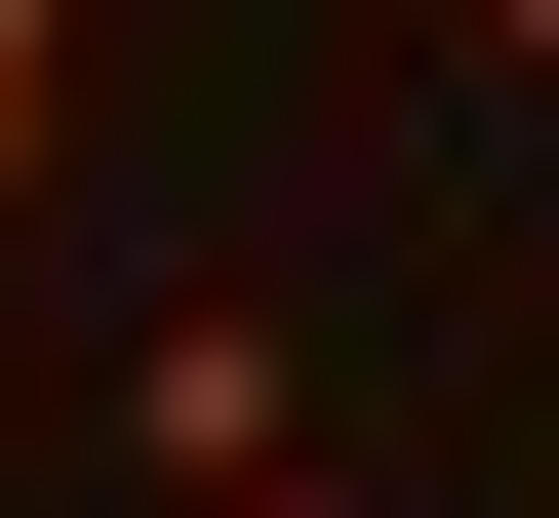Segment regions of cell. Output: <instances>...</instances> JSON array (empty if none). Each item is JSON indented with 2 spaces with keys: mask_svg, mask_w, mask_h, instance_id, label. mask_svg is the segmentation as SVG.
Wrapping results in <instances>:
<instances>
[{
  "mask_svg": "<svg viewBox=\"0 0 559 518\" xmlns=\"http://www.w3.org/2000/svg\"><path fill=\"white\" fill-rule=\"evenodd\" d=\"M280 438H320V399H280L240 279H200V320H120V479H280Z\"/></svg>",
  "mask_w": 559,
  "mask_h": 518,
  "instance_id": "obj_1",
  "label": "cell"
},
{
  "mask_svg": "<svg viewBox=\"0 0 559 518\" xmlns=\"http://www.w3.org/2000/svg\"><path fill=\"white\" fill-rule=\"evenodd\" d=\"M40 160H81V0H0V200H40Z\"/></svg>",
  "mask_w": 559,
  "mask_h": 518,
  "instance_id": "obj_2",
  "label": "cell"
},
{
  "mask_svg": "<svg viewBox=\"0 0 559 518\" xmlns=\"http://www.w3.org/2000/svg\"><path fill=\"white\" fill-rule=\"evenodd\" d=\"M120 518H320V479H120Z\"/></svg>",
  "mask_w": 559,
  "mask_h": 518,
  "instance_id": "obj_3",
  "label": "cell"
},
{
  "mask_svg": "<svg viewBox=\"0 0 559 518\" xmlns=\"http://www.w3.org/2000/svg\"><path fill=\"white\" fill-rule=\"evenodd\" d=\"M479 40H520V81H559V0H479Z\"/></svg>",
  "mask_w": 559,
  "mask_h": 518,
  "instance_id": "obj_4",
  "label": "cell"
}]
</instances>
